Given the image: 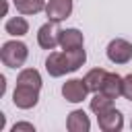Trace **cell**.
I'll return each mask as SVG.
<instances>
[{"instance_id":"2e32d148","label":"cell","mask_w":132,"mask_h":132,"mask_svg":"<svg viewBox=\"0 0 132 132\" xmlns=\"http://www.w3.org/2000/svg\"><path fill=\"white\" fill-rule=\"evenodd\" d=\"M16 85H27V87H35L41 89V74L35 68H23L16 76Z\"/></svg>"},{"instance_id":"d6986e66","label":"cell","mask_w":132,"mask_h":132,"mask_svg":"<svg viewBox=\"0 0 132 132\" xmlns=\"http://www.w3.org/2000/svg\"><path fill=\"white\" fill-rule=\"evenodd\" d=\"M12 132H35V126L29 122H16L12 126Z\"/></svg>"},{"instance_id":"6da1fadb","label":"cell","mask_w":132,"mask_h":132,"mask_svg":"<svg viewBox=\"0 0 132 132\" xmlns=\"http://www.w3.org/2000/svg\"><path fill=\"white\" fill-rule=\"evenodd\" d=\"M29 58V47L19 41V39H10L6 43H2V50H0V60L4 66L8 68H21Z\"/></svg>"},{"instance_id":"3957f363","label":"cell","mask_w":132,"mask_h":132,"mask_svg":"<svg viewBox=\"0 0 132 132\" xmlns=\"http://www.w3.org/2000/svg\"><path fill=\"white\" fill-rule=\"evenodd\" d=\"M37 101H39V89L27 87V85H16V89L12 93V103L19 109H31L37 105Z\"/></svg>"},{"instance_id":"52a82bcc","label":"cell","mask_w":132,"mask_h":132,"mask_svg":"<svg viewBox=\"0 0 132 132\" xmlns=\"http://www.w3.org/2000/svg\"><path fill=\"white\" fill-rule=\"evenodd\" d=\"M54 25L56 23L47 21V23H43L39 27V31H37V43H39V47H43V50H56V45H60V31Z\"/></svg>"},{"instance_id":"5b68a950","label":"cell","mask_w":132,"mask_h":132,"mask_svg":"<svg viewBox=\"0 0 132 132\" xmlns=\"http://www.w3.org/2000/svg\"><path fill=\"white\" fill-rule=\"evenodd\" d=\"M45 14L52 23H62L72 14V0H47Z\"/></svg>"},{"instance_id":"e0dca14e","label":"cell","mask_w":132,"mask_h":132,"mask_svg":"<svg viewBox=\"0 0 132 132\" xmlns=\"http://www.w3.org/2000/svg\"><path fill=\"white\" fill-rule=\"evenodd\" d=\"M66 54V60H68V66H70V72L78 70L85 62H87V52L82 47H72V50H64Z\"/></svg>"},{"instance_id":"7c38bea8","label":"cell","mask_w":132,"mask_h":132,"mask_svg":"<svg viewBox=\"0 0 132 132\" xmlns=\"http://www.w3.org/2000/svg\"><path fill=\"white\" fill-rule=\"evenodd\" d=\"M4 31L12 37H23L29 33V23L25 16H10L6 23H4Z\"/></svg>"},{"instance_id":"ba28073f","label":"cell","mask_w":132,"mask_h":132,"mask_svg":"<svg viewBox=\"0 0 132 132\" xmlns=\"http://www.w3.org/2000/svg\"><path fill=\"white\" fill-rule=\"evenodd\" d=\"M45 70L50 76L54 78H60L64 76L66 72H70V66H68V60H66V54L64 52H52L45 60Z\"/></svg>"},{"instance_id":"277c9868","label":"cell","mask_w":132,"mask_h":132,"mask_svg":"<svg viewBox=\"0 0 132 132\" xmlns=\"http://www.w3.org/2000/svg\"><path fill=\"white\" fill-rule=\"evenodd\" d=\"M62 95L70 103H80V101L87 99L89 89H87V85H85L82 78H70V80H66L62 85Z\"/></svg>"},{"instance_id":"8992f818","label":"cell","mask_w":132,"mask_h":132,"mask_svg":"<svg viewBox=\"0 0 132 132\" xmlns=\"http://www.w3.org/2000/svg\"><path fill=\"white\" fill-rule=\"evenodd\" d=\"M97 124H99V128L103 132H120L124 128V116H122L120 109L111 107V109L97 116Z\"/></svg>"},{"instance_id":"9a60e30c","label":"cell","mask_w":132,"mask_h":132,"mask_svg":"<svg viewBox=\"0 0 132 132\" xmlns=\"http://www.w3.org/2000/svg\"><path fill=\"white\" fill-rule=\"evenodd\" d=\"M16 12L21 14H37L45 10V0H12Z\"/></svg>"},{"instance_id":"8fae6325","label":"cell","mask_w":132,"mask_h":132,"mask_svg":"<svg viewBox=\"0 0 132 132\" xmlns=\"http://www.w3.org/2000/svg\"><path fill=\"white\" fill-rule=\"evenodd\" d=\"M85 43V37H82V31L70 27V29H62L60 31V47L62 50H72V47H82Z\"/></svg>"},{"instance_id":"4fadbf2b","label":"cell","mask_w":132,"mask_h":132,"mask_svg":"<svg viewBox=\"0 0 132 132\" xmlns=\"http://www.w3.org/2000/svg\"><path fill=\"white\" fill-rule=\"evenodd\" d=\"M105 70L103 68H93V70H89L87 74H85V85H87V89H89V93H97V91H101V85H103V78H105Z\"/></svg>"},{"instance_id":"7a4b0ae2","label":"cell","mask_w":132,"mask_h":132,"mask_svg":"<svg viewBox=\"0 0 132 132\" xmlns=\"http://www.w3.org/2000/svg\"><path fill=\"white\" fill-rule=\"evenodd\" d=\"M107 60L113 62V64H128L132 60V43L128 39H122V37H116L107 43Z\"/></svg>"},{"instance_id":"ffe728a7","label":"cell","mask_w":132,"mask_h":132,"mask_svg":"<svg viewBox=\"0 0 132 132\" xmlns=\"http://www.w3.org/2000/svg\"><path fill=\"white\" fill-rule=\"evenodd\" d=\"M130 128H132V122H130Z\"/></svg>"},{"instance_id":"30bf717a","label":"cell","mask_w":132,"mask_h":132,"mask_svg":"<svg viewBox=\"0 0 132 132\" xmlns=\"http://www.w3.org/2000/svg\"><path fill=\"white\" fill-rule=\"evenodd\" d=\"M122 89H124V78L116 72H107L103 78V85H101V93H105L111 99H118L122 95Z\"/></svg>"},{"instance_id":"5bb4252c","label":"cell","mask_w":132,"mask_h":132,"mask_svg":"<svg viewBox=\"0 0 132 132\" xmlns=\"http://www.w3.org/2000/svg\"><path fill=\"white\" fill-rule=\"evenodd\" d=\"M89 107H91V111H93L95 116H99V113H103V111H107V109L113 107V99L107 97L105 93L97 91V93L93 95V99L89 101Z\"/></svg>"},{"instance_id":"9c48e42d","label":"cell","mask_w":132,"mask_h":132,"mask_svg":"<svg viewBox=\"0 0 132 132\" xmlns=\"http://www.w3.org/2000/svg\"><path fill=\"white\" fill-rule=\"evenodd\" d=\"M66 128L70 132H89L91 130V120H89L87 111H82V109L70 111L68 118H66Z\"/></svg>"},{"instance_id":"ac0fdd59","label":"cell","mask_w":132,"mask_h":132,"mask_svg":"<svg viewBox=\"0 0 132 132\" xmlns=\"http://www.w3.org/2000/svg\"><path fill=\"white\" fill-rule=\"evenodd\" d=\"M122 95H124L128 101H132V74L124 76V89H122Z\"/></svg>"}]
</instances>
